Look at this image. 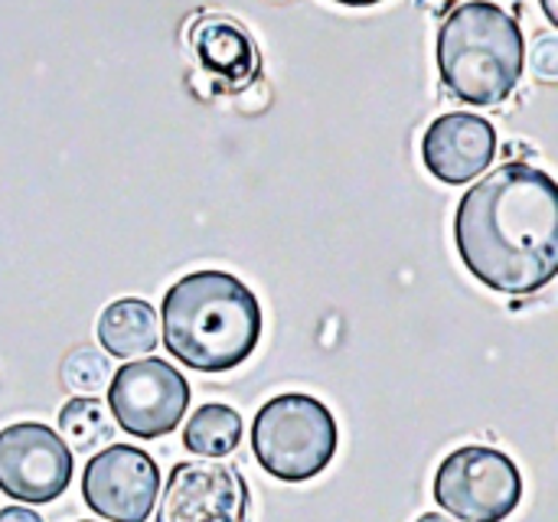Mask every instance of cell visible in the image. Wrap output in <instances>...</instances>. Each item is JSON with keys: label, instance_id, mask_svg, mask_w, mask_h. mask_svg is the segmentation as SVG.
Listing matches in <instances>:
<instances>
[{"label": "cell", "instance_id": "cell-1", "mask_svg": "<svg viewBox=\"0 0 558 522\" xmlns=\"http://www.w3.org/2000/svg\"><path fill=\"white\" fill-rule=\"evenodd\" d=\"M454 242L468 271L500 294H533L558 271V186L523 160L474 183L454 213Z\"/></svg>", "mask_w": 558, "mask_h": 522}, {"label": "cell", "instance_id": "cell-2", "mask_svg": "<svg viewBox=\"0 0 558 522\" xmlns=\"http://www.w3.org/2000/svg\"><path fill=\"white\" fill-rule=\"evenodd\" d=\"M163 347L196 373L242 366L262 337V304L229 271H193L167 288L160 304Z\"/></svg>", "mask_w": 558, "mask_h": 522}, {"label": "cell", "instance_id": "cell-3", "mask_svg": "<svg viewBox=\"0 0 558 522\" xmlns=\"http://www.w3.org/2000/svg\"><path fill=\"white\" fill-rule=\"evenodd\" d=\"M526 65L520 23L490 0L454 7L438 29V72L445 88L477 108L513 95Z\"/></svg>", "mask_w": 558, "mask_h": 522}, {"label": "cell", "instance_id": "cell-4", "mask_svg": "<svg viewBox=\"0 0 558 522\" xmlns=\"http://www.w3.org/2000/svg\"><path fill=\"white\" fill-rule=\"evenodd\" d=\"M252 451L262 471L275 481H314L337 454V422L314 396H278L265 402L252 422Z\"/></svg>", "mask_w": 558, "mask_h": 522}, {"label": "cell", "instance_id": "cell-5", "mask_svg": "<svg viewBox=\"0 0 558 522\" xmlns=\"http://www.w3.org/2000/svg\"><path fill=\"white\" fill-rule=\"evenodd\" d=\"M523 497L517 464L484 445H468L448 454L435 474V500L445 513L464 522H504Z\"/></svg>", "mask_w": 558, "mask_h": 522}, {"label": "cell", "instance_id": "cell-6", "mask_svg": "<svg viewBox=\"0 0 558 522\" xmlns=\"http://www.w3.org/2000/svg\"><path fill=\"white\" fill-rule=\"evenodd\" d=\"M190 409V383L167 360L128 363L108 379V412L114 425L141 441L170 435Z\"/></svg>", "mask_w": 558, "mask_h": 522}, {"label": "cell", "instance_id": "cell-7", "mask_svg": "<svg viewBox=\"0 0 558 522\" xmlns=\"http://www.w3.org/2000/svg\"><path fill=\"white\" fill-rule=\"evenodd\" d=\"M72 481V451L36 422H16L0 432V490L20 503H52Z\"/></svg>", "mask_w": 558, "mask_h": 522}, {"label": "cell", "instance_id": "cell-8", "mask_svg": "<svg viewBox=\"0 0 558 522\" xmlns=\"http://www.w3.org/2000/svg\"><path fill=\"white\" fill-rule=\"evenodd\" d=\"M160 494V471L154 458L134 445H111L98 451L82 474V497L92 513L111 522H144Z\"/></svg>", "mask_w": 558, "mask_h": 522}, {"label": "cell", "instance_id": "cell-9", "mask_svg": "<svg viewBox=\"0 0 558 522\" xmlns=\"http://www.w3.org/2000/svg\"><path fill=\"white\" fill-rule=\"evenodd\" d=\"M157 522H248V484L222 461H183L170 471Z\"/></svg>", "mask_w": 558, "mask_h": 522}, {"label": "cell", "instance_id": "cell-10", "mask_svg": "<svg viewBox=\"0 0 558 522\" xmlns=\"http://www.w3.org/2000/svg\"><path fill=\"white\" fill-rule=\"evenodd\" d=\"M497 154V131L487 118L451 111L428 124L422 137V160L441 183L461 186L477 180Z\"/></svg>", "mask_w": 558, "mask_h": 522}, {"label": "cell", "instance_id": "cell-11", "mask_svg": "<svg viewBox=\"0 0 558 522\" xmlns=\"http://www.w3.org/2000/svg\"><path fill=\"white\" fill-rule=\"evenodd\" d=\"M190 46L199 69L229 92L245 88L258 75V49L248 29L232 16H199L190 29Z\"/></svg>", "mask_w": 558, "mask_h": 522}, {"label": "cell", "instance_id": "cell-12", "mask_svg": "<svg viewBox=\"0 0 558 522\" xmlns=\"http://www.w3.org/2000/svg\"><path fill=\"white\" fill-rule=\"evenodd\" d=\"M98 340H101L105 353H111V356H121V360L147 356L160 340L154 307L141 298H121V301L108 304L98 320Z\"/></svg>", "mask_w": 558, "mask_h": 522}, {"label": "cell", "instance_id": "cell-13", "mask_svg": "<svg viewBox=\"0 0 558 522\" xmlns=\"http://www.w3.org/2000/svg\"><path fill=\"white\" fill-rule=\"evenodd\" d=\"M242 441V418L229 405H203L183 428V445L199 458H226Z\"/></svg>", "mask_w": 558, "mask_h": 522}, {"label": "cell", "instance_id": "cell-14", "mask_svg": "<svg viewBox=\"0 0 558 522\" xmlns=\"http://www.w3.org/2000/svg\"><path fill=\"white\" fill-rule=\"evenodd\" d=\"M114 435V418L108 405H101L95 396H75L62 405L59 412V438L65 441L69 451H95L108 445Z\"/></svg>", "mask_w": 558, "mask_h": 522}, {"label": "cell", "instance_id": "cell-15", "mask_svg": "<svg viewBox=\"0 0 558 522\" xmlns=\"http://www.w3.org/2000/svg\"><path fill=\"white\" fill-rule=\"evenodd\" d=\"M108 379H111L108 356H101L92 347L72 350L62 363V386L72 389L75 396H95L108 386Z\"/></svg>", "mask_w": 558, "mask_h": 522}, {"label": "cell", "instance_id": "cell-16", "mask_svg": "<svg viewBox=\"0 0 558 522\" xmlns=\"http://www.w3.org/2000/svg\"><path fill=\"white\" fill-rule=\"evenodd\" d=\"M533 72L543 82H556L558 78V36L556 33H539L533 43Z\"/></svg>", "mask_w": 558, "mask_h": 522}, {"label": "cell", "instance_id": "cell-17", "mask_svg": "<svg viewBox=\"0 0 558 522\" xmlns=\"http://www.w3.org/2000/svg\"><path fill=\"white\" fill-rule=\"evenodd\" d=\"M0 522H43L29 507H7L0 510Z\"/></svg>", "mask_w": 558, "mask_h": 522}, {"label": "cell", "instance_id": "cell-18", "mask_svg": "<svg viewBox=\"0 0 558 522\" xmlns=\"http://www.w3.org/2000/svg\"><path fill=\"white\" fill-rule=\"evenodd\" d=\"M539 3H543V10H546V20H549V23L556 26V23H558V0H539Z\"/></svg>", "mask_w": 558, "mask_h": 522}, {"label": "cell", "instance_id": "cell-19", "mask_svg": "<svg viewBox=\"0 0 558 522\" xmlns=\"http://www.w3.org/2000/svg\"><path fill=\"white\" fill-rule=\"evenodd\" d=\"M337 3H343V7H373L379 0H337Z\"/></svg>", "mask_w": 558, "mask_h": 522}, {"label": "cell", "instance_id": "cell-20", "mask_svg": "<svg viewBox=\"0 0 558 522\" xmlns=\"http://www.w3.org/2000/svg\"><path fill=\"white\" fill-rule=\"evenodd\" d=\"M418 522H454V520H448V517H441V513H425Z\"/></svg>", "mask_w": 558, "mask_h": 522}]
</instances>
